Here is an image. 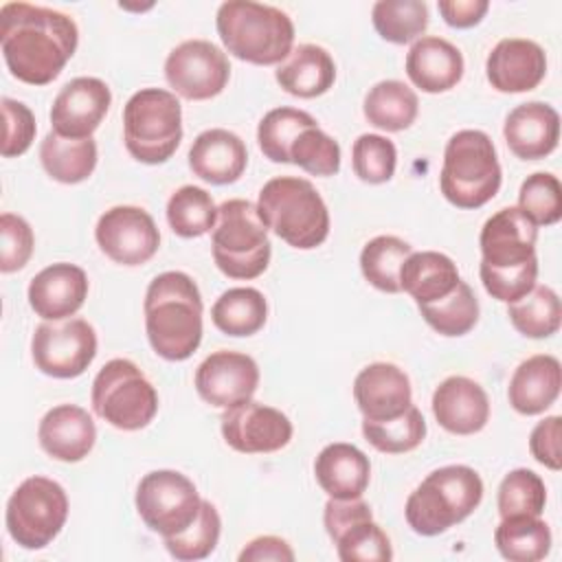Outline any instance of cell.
<instances>
[{
    "label": "cell",
    "instance_id": "1",
    "mask_svg": "<svg viewBox=\"0 0 562 562\" xmlns=\"http://www.w3.org/2000/svg\"><path fill=\"white\" fill-rule=\"evenodd\" d=\"M77 44L79 29L61 11L31 2H7L0 9L2 57L18 81L50 83L75 55Z\"/></svg>",
    "mask_w": 562,
    "mask_h": 562
},
{
    "label": "cell",
    "instance_id": "2",
    "mask_svg": "<svg viewBox=\"0 0 562 562\" xmlns=\"http://www.w3.org/2000/svg\"><path fill=\"white\" fill-rule=\"evenodd\" d=\"M536 239L538 226L518 206H505L485 220L479 274L492 299L514 303L531 292L538 279Z\"/></svg>",
    "mask_w": 562,
    "mask_h": 562
},
{
    "label": "cell",
    "instance_id": "3",
    "mask_svg": "<svg viewBox=\"0 0 562 562\" xmlns=\"http://www.w3.org/2000/svg\"><path fill=\"white\" fill-rule=\"evenodd\" d=\"M145 331L151 349L169 360H187L202 342V294L198 283L178 270L151 279L145 292Z\"/></svg>",
    "mask_w": 562,
    "mask_h": 562
},
{
    "label": "cell",
    "instance_id": "4",
    "mask_svg": "<svg viewBox=\"0 0 562 562\" xmlns=\"http://www.w3.org/2000/svg\"><path fill=\"white\" fill-rule=\"evenodd\" d=\"M215 26L224 48L241 61L274 66L292 53L294 24L285 11L272 4L252 0L222 2Z\"/></svg>",
    "mask_w": 562,
    "mask_h": 562
},
{
    "label": "cell",
    "instance_id": "5",
    "mask_svg": "<svg viewBox=\"0 0 562 562\" xmlns=\"http://www.w3.org/2000/svg\"><path fill=\"white\" fill-rule=\"evenodd\" d=\"M257 211L268 231L288 246L312 250L329 235V211L316 187L296 176L268 180L257 200Z\"/></svg>",
    "mask_w": 562,
    "mask_h": 562
},
{
    "label": "cell",
    "instance_id": "6",
    "mask_svg": "<svg viewBox=\"0 0 562 562\" xmlns=\"http://www.w3.org/2000/svg\"><path fill=\"white\" fill-rule=\"evenodd\" d=\"M483 501V481L470 465L432 470L406 498L404 516L419 536H439L465 520Z\"/></svg>",
    "mask_w": 562,
    "mask_h": 562
},
{
    "label": "cell",
    "instance_id": "7",
    "mask_svg": "<svg viewBox=\"0 0 562 562\" xmlns=\"http://www.w3.org/2000/svg\"><path fill=\"white\" fill-rule=\"evenodd\" d=\"M503 171L492 138L481 130H461L443 149L439 189L457 209H481L501 189Z\"/></svg>",
    "mask_w": 562,
    "mask_h": 562
},
{
    "label": "cell",
    "instance_id": "8",
    "mask_svg": "<svg viewBox=\"0 0 562 562\" xmlns=\"http://www.w3.org/2000/svg\"><path fill=\"white\" fill-rule=\"evenodd\" d=\"M215 266L228 279H257L266 272L272 255L268 228L257 204L233 198L217 206V224L211 237Z\"/></svg>",
    "mask_w": 562,
    "mask_h": 562
},
{
    "label": "cell",
    "instance_id": "9",
    "mask_svg": "<svg viewBox=\"0 0 562 562\" xmlns=\"http://www.w3.org/2000/svg\"><path fill=\"white\" fill-rule=\"evenodd\" d=\"M123 140L138 162H167L182 140V105L178 97L162 88L134 92L123 108Z\"/></svg>",
    "mask_w": 562,
    "mask_h": 562
},
{
    "label": "cell",
    "instance_id": "10",
    "mask_svg": "<svg viewBox=\"0 0 562 562\" xmlns=\"http://www.w3.org/2000/svg\"><path fill=\"white\" fill-rule=\"evenodd\" d=\"M92 411L119 430H140L158 413V393L127 358L105 362L92 382Z\"/></svg>",
    "mask_w": 562,
    "mask_h": 562
},
{
    "label": "cell",
    "instance_id": "11",
    "mask_svg": "<svg viewBox=\"0 0 562 562\" xmlns=\"http://www.w3.org/2000/svg\"><path fill=\"white\" fill-rule=\"evenodd\" d=\"M68 518V496L64 487L46 476L24 479L7 503V531L22 549H44L50 544Z\"/></svg>",
    "mask_w": 562,
    "mask_h": 562
},
{
    "label": "cell",
    "instance_id": "12",
    "mask_svg": "<svg viewBox=\"0 0 562 562\" xmlns=\"http://www.w3.org/2000/svg\"><path fill=\"white\" fill-rule=\"evenodd\" d=\"M134 501L143 522L162 538L189 529L202 505L193 481L176 470H154L145 474L136 487Z\"/></svg>",
    "mask_w": 562,
    "mask_h": 562
},
{
    "label": "cell",
    "instance_id": "13",
    "mask_svg": "<svg viewBox=\"0 0 562 562\" xmlns=\"http://www.w3.org/2000/svg\"><path fill=\"white\" fill-rule=\"evenodd\" d=\"M31 356L44 375L79 378L97 356L94 327L86 318L42 323L31 338Z\"/></svg>",
    "mask_w": 562,
    "mask_h": 562
},
{
    "label": "cell",
    "instance_id": "14",
    "mask_svg": "<svg viewBox=\"0 0 562 562\" xmlns=\"http://www.w3.org/2000/svg\"><path fill=\"white\" fill-rule=\"evenodd\" d=\"M325 531L342 562H389L391 540L373 520L369 503L360 498H329L323 512Z\"/></svg>",
    "mask_w": 562,
    "mask_h": 562
},
{
    "label": "cell",
    "instance_id": "15",
    "mask_svg": "<svg viewBox=\"0 0 562 562\" xmlns=\"http://www.w3.org/2000/svg\"><path fill=\"white\" fill-rule=\"evenodd\" d=\"M231 77V64L222 48L209 40H187L165 59V79L182 99L206 101L217 97Z\"/></svg>",
    "mask_w": 562,
    "mask_h": 562
},
{
    "label": "cell",
    "instance_id": "16",
    "mask_svg": "<svg viewBox=\"0 0 562 562\" xmlns=\"http://www.w3.org/2000/svg\"><path fill=\"white\" fill-rule=\"evenodd\" d=\"M94 239L105 257L121 266H143L160 246V233L154 217L145 209L132 204L108 209L94 226Z\"/></svg>",
    "mask_w": 562,
    "mask_h": 562
},
{
    "label": "cell",
    "instance_id": "17",
    "mask_svg": "<svg viewBox=\"0 0 562 562\" xmlns=\"http://www.w3.org/2000/svg\"><path fill=\"white\" fill-rule=\"evenodd\" d=\"M220 422L224 441L244 454L277 452L290 443L294 432L285 413L255 400L224 408Z\"/></svg>",
    "mask_w": 562,
    "mask_h": 562
},
{
    "label": "cell",
    "instance_id": "18",
    "mask_svg": "<svg viewBox=\"0 0 562 562\" xmlns=\"http://www.w3.org/2000/svg\"><path fill=\"white\" fill-rule=\"evenodd\" d=\"M257 386L259 367L241 351H213L195 369V391L215 408H231L252 400Z\"/></svg>",
    "mask_w": 562,
    "mask_h": 562
},
{
    "label": "cell",
    "instance_id": "19",
    "mask_svg": "<svg viewBox=\"0 0 562 562\" xmlns=\"http://www.w3.org/2000/svg\"><path fill=\"white\" fill-rule=\"evenodd\" d=\"M112 92L99 77H75L55 97L50 108L53 132L66 138H92L105 119Z\"/></svg>",
    "mask_w": 562,
    "mask_h": 562
},
{
    "label": "cell",
    "instance_id": "20",
    "mask_svg": "<svg viewBox=\"0 0 562 562\" xmlns=\"http://www.w3.org/2000/svg\"><path fill=\"white\" fill-rule=\"evenodd\" d=\"M485 75L498 92H529L538 88L547 75V53L533 40L505 37L490 50Z\"/></svg>",
    "mask_w": 562,
    "mask_h": 562
},
{
    "label": "cell",
    "instance_id": "21",
    "mask_svg": "<svg viewBox=\"0 0 562 562\" xmlns=\"http://www.w3.org/2000/svg\"><path fill=\"white\" fill-rule=\"evenodd\" d=\"M353 400L369 422L400 417L413 404L411 380L393 362L367 364L353 380Z\"/></svg>",
    "mask_w": 562,
    "mask_h": 562
},
{
    "label": "cell",
    "instance_id": "22",
    "mask_svg": "<svg viewBox=\"0 0 562 562\" xmlns=\"http://www.w3.org/2000/svg\"><path fill=\"white\" fill-rule=\"evenodd\" d=\"M88 277L75 263H50L29 283V305L44 321H64L88 299Z\"/></svg>",
    "mask_w": 562,
    "mask_h": 562
},
{
    "label": "cell",
    "instance_id": "23",
    "mask_svg": "<svg viewBox=\"0 0 562 562\" xmlns=\"http://www.w3.org/2000/svg\"><path fill=\"white\" fill-rule=\"evenodd\" d=\"M432 415L437 424L452 435H474L490 419V400L485 389L465 375L446 378L432 393Z\"/></svg>",
    "mask_w": 562,
    "mask_h": 562
},
{
    "label": "cell",
    "instance_id": "24",
    "mask_svg": "<svg viewBox=\"0 0 562 562\" xmlns=\"http://www.w3.org/2000/svg\"><path fill=\"white\" fill-rule=\"evenodd\" d=\"M37 439L48 457L64 463H77L94 448L97 426L86 408L77 404H59L42 417Z\"/></svg>",
    "mask_w": 562,
    "mask_h": 562
},
{
    "label": "cell",
    "instance_id": "25",
    "mask_svg": "<svg viewBox=\"0 0 562 562\" xmlns=\"http://www.w3.org/2000/svg\"><path fill=\"white\" fill-rule=\"evenodd\" d=\"M509 151L520 160L547 158L560 140V116L553 105L529 101L516 105L503 125Z\"/></svg>",
    "mask_w": 562,
    "mask_h": 562
},
{
    "label": "cell",
    "instance_id": "26",
    "mask_svg": "<svg viewBox=\"0 0 562 562\" xmlns=\"http://www.w3.org/2000/svg\"><path fill=\"white\" fill-rule=\"evenodd\" d=\"M248 165L244 140L224 127L204 130L195 136L189 149L191 171L209 184H233L241 178Z\"/></svg>",
    "mask_w": 562,
    "mask_h": 562
},
{
    "label": "cell",
    "instance_id": "27",
    "mask_svg": "<svg viewBox=\"0 0 562 562\" xmlns=\"http://www.w3.org/2000/svg\"><path fill=\"white\" fill-rule=\"evenodd\" d=\"M404 66L411 83L428 94H439L454 88L465 68L461 50L437 35H426L413 42Z\"/></svg>",
    "mask_w": 562,
    "mask_h": 562
},
{
    "label": "cell",
    "instance_id": "28",
    "mask_svg": "<svg viewBox=\"0 0 562 562\" xmlns=\"http://www.w3.org/2000/svg\"><path fill=\"white\" fill-rule=\"evenodd\" d=\"M560 386V360L551 353H536L514 369L507 386V400L520 415H540L558 400Z\"/></svg>",
    "mask_w": 562,
    "mask_h": 562
},
{
    "label": "cell",
    "instance_id": "29",
    "mask_svg": "<svg viewBox=\"0 0 562 562\" xmlns=\"http://www.w3.org/2000/svg\"><path fill=\"white\" fill-rule=\"evenodd\" d=\"M314 476L329 498H360L369 487V457L353 443L336 441L325 446L314 461Z\"/></svg>",
    "mask_w": 562,
    "mask_h": 562
},
{
    "label": "cell",
    "instance_id": "30",
    "mask_svg": "<svg viewBox=\"0 0 562 562\" xmlns=\"http://www.w3.org/2000/svg\"><path fill=\"white\" fill-rule=\"evenodd\" d=\"M277 83L292 97L314 99L325 94L336 81V64L318 44H299L285 61L279 64Z\"/></svg>",
    "mask_w": 562,
    "mask_h": 562
},
{
    "label": "cell",
    "instance_id": "31",
    "mask_svg": "<svg viewBox=\"0 0 562 562\" xmlns=\"http://www.w3.org/2000/svg\"><path fill=\"white\" fill-rule=\"evenodd\" d=\"M459 281L457 263L437 250L411 252L400 270V285L417 305L443 299Z\"/></svg>",
    "mask_w": 562,
    "mask_h": 562
},
{
    "label": "cell",
    "instance_id": "32",
    "mask_svg": "<svg viewBox=\"0 0 562 562\" xmlns=\"http://www.w3.org/2000/svg\"><path fill=\"white\" fill-rule=\"evenodd\" d=\"M97 158L94 138H66L57 132H48L40 145L44 171L61 184L88 180L97 167Z\"/></svg>",
    "mask_w": 562,
    "mask_h": 562
},
{
    "label": "cell",
    "instance_id": "33",
    "mask_svg": "<svg viewBox=\"0 0 562 562\" xmlns=\"http://www.w3.org/2000/svg\"><path fill=\"white\" fill-rule=\"evenodd\" d=\"M362 112L373 127L384 132H402L415 123L419 101L415 90L404 81L384 79L369 88Z\"/></svg>",
    "mask_w": 562,
    "mask_h": 562
},
{
    "label": "cell",
    "instance_id": "34",
    "mask_svg": "<svg viewBox=\"0 0 562 562\" xmlns=\"http://www.w3.org/2000/svg\"><path fill=\"white\" fill-rule=\"evenodd\" d=\"M211 321L226 336H252L268 321L266 296L257 288H231L213 303Z\"/></svg>",
    "mask_w": 562,
    "mask_h": 562
},
{
    "label": "cell",
    "instance_id": "35",
    "mask_svg": "<svg viewBox=\"0 0 562 562\" xmlns=\"http://www.w3.org/2000/svg\"><path fill=\"white\" fill-rule=\"evenodd\" d=\"M494 542L509 562H538L551 551V531L540 516H507L501 518Z\"/></svg>",
    "mask_w": 562,
    "mask_h": 562
},
{
    "label": "cell",
    "instance_id": "36",
    "mask_svg": "<svg viewBox=\"0 0 562 562\" xmlns=\"http://www.w3.org/2000/svg\"><path fill=\"white\" fill-rule=\"evenodd\" d=\"M514 329L527 338H549L560 329L562 305L549 285H533L522 299L507 303Z\"/></svg>",
    "mask_w": 562,
    "mask_h": 562
},
{
    "label": "cell",
    "instance_id": "37",
    "mask_svg": "<svg viewBox=\"0 0 562 562\" xmlns=\"http://www.w3.org/2000/svg\"><path fill=\"white\" fill-rule=\"evenodd\" d=\"M413 252L411 244L395 237V235H378L369 239L360 252V270L362 277L378 290L397 294L402 292L400 285V270L406 257Z\"/></svg>",
    "mask_w": 562,
    "mask_h": 562
},
{
    "label": "cell",
    "instance_id": "38",
    "mask_svg": "<svg viewBox=\"0 0 562 562\" xmlns=\"http://www.w3.org/2000/svg\"><path fill=\"white\" fill-rule=\"evenodd\" d=\"M167 222L178 237H202L215 228L217 206L209 191L184 184L176 189L167 202Z\"/></svg>",
    "mask_w": 562,
    "mask_h": 562
},
{
    "label": "cell",
    "instance_id": "39",
    "mask_svg": "<svg viewBox=\"0 0 562 562\" xmlns=\"http://www.w3.org/2000/svg\"><path fill=\"white\" fill-rule=\"evenodd\" d=\"M378 35L391 44L417 42L428 29V4L422 0H380L371 9Z\"/></svg>",
    "mask_w": 562,
    "mask_h": 562
},
{
    "label": "cell",
    "instance_id": "40",
    "mask_svg": "<svg viewBox=\"0 0 562 562\" xmlns=\"http://www.w3.org/2000/svg\"><path fill=\"white\" fill-rule=\"evenodd\" d=\"M424 321L441 336H463L479 321V301L465 281L439 301L417 305Z\"/></svg>",
    "mask_w": 562,
    "mask_h": 562
},
{
    "label": "cell",
    "instance_id": "41",
    "mask_svg": "<svg viewBox=\"0 0 562 562\" xmlns=\"http://www.w3.org/2000/svg\"><path fill=\"white\" fill-rule=\"evenodd\" d=\"M318 125L312 114L296 108H274L263 114L257 127V143L272 162H290V149L299 134Z\"/></svg>",
    "mask_w": 562,
    "mask_h": 562
},
{
    "label": "cell",
    "instance_id": "42",
    "mask_svg": "<svg viewBox=\"0 0 562 562\" xmlns=\"http://www.w3.org/2000/svg\"><path fill=\"white\" fill-rule=\"evenodd\" d=\"M364 439L380 452L404 454L415 450L426 437V419L422 411L411 404L400 417L386 422H362Z\"/></svg>",
    "mask_w": 562,
    "mask_h": 562
},
{
    "label": "cell",
    "instance_id": "43",
    "mask_svg": "<svg viewBox=\"0 0 562 562\" xmlns=\"http://www.w3.org/2000/svg\"><path fill=\"white\" fill-rule=\"evenodd\" d=\"M547 503V487L540 474L527 468H516L498 485L496 505L501 518L507 516H540Z\"/></svg>",
    "mask_w": 562,
    "mask_h": 562
},
{
    "label": "cell",
    "instance_id": "44",
    "mask_svg": "<svg viewBox=\"0 0 562 562\" xmlns=\"http://www.w3.org/2000/svg\"><path fill=\"white\" fill-rule=\"evenodd\" d=\"M220 531H222V518H220L215 505L211 501L202 498L200 514H198L195 522L189 529H184L182 533L162 538V540H165L167 551L176 560L193 562V560H204L215 551Z\"/></svg>",
    "mask_w": 562,
    "mask_h": 562
},
{
    "label": "cell",
    "instance_id": "45",
    "mask_svg": "<svg viewBox=\"0 0 562 562\" xmlns=\"http://www.w3.org/2000/svg\"><path fill=\"white\" fill-rule=\"evenodd\" d=\"M518 209L536 226H553L562 217V187L549 171H536L525 178L518 191Z\"/></svg>",
    "mask_w": 562,
    "mask_h": 562
},
{
    "label": "cell",
    "instance_id": "46",
    "mask_svg": "<svg viewBox=\"0 0 562 562\" xmlns=\"http://www.w3.org/2000/svg\"><path fill=\"white\" fill-rule=\"evenodd\" d=\"M290 162L312 176H336L340 171V145L318 125H312L294 140Z\"/></svg>",
    "mask_w": 562,
    "mask_h": 562
},
{
    "label": "cell",
    "instance_id": "47",
    "mask_svg": "<svg viewBox=\"0 0 562 562\" xmlns=\"http://www.w3.org/2000/svg\"><path fill=\"white\" fill-rule=\"evenodd\" d=\"M351 165L362 182L382 184L395 173L397 149L386 136L360 134L351 147Z\"/></svg>",
    "mask_w": 562,
    "mask_h": 562
},
{
    "label": "cell",
    "instance_id": "48",
    "mask_svg": "<svg viewBox=\"0 0 562 562\" xmlns=\"http://www.w3.org/2000/svg\"><path fill=\"white\" fill-rule=\"evenodd\" d=\"M0 235H2V246H0V270L4 274L22 270L35 248V235L29 222L20 215L13 213H2L0 217Z\"/></svg>",
    "mask_w": 562,
    "mask_h": 562
},
{
    "label": "cell",
    "instance_id": "49",
    "mask_svg": "<svg viewBox=\"0 0 562 562\" xmlns=\"http://www.w3.org/2000/svg\"><path fill=\"white\" fill-rule=\"evenodd\" d=\"M2 119H4V136H2V156L15 158L22 156L35 140V116L22 101L2 99Z\"/></svg>",
    "mask_w": 562,
    "mask_h": 562
},
{
    "label": "cell",
    "instance_id": "50",
    "mask_svg": "<svg viewBox=\"0 0 562 562\" xmlns=\"http://www.w3.org/2000/svg\"><path fill=\"white\" fill-rule=\"evenodd\" d=\"M560 435H562V419L560 415L544 417L538 422L529 435V452L531 457L542 463L544 468L558 472L562 468V452H560Z\"/></svg>",
    "mask_w": 562,
    "mask_h": 562
},
{
    "label": "cell",
    "instance_id": "51",
    "mask_svg": "<svg viewBox=\"0 0 562 562\" xmlns=\"http://www.w3.org/2000/svg\"><path fill=\"white\" fill-rule=\"evenodd\" d=\"M437 9L443 22L452 29L476 26L490 9L487 0H439Z\"/></svg>",
    "mask_w": 562,
    "mask_h": 562
},
{
    "label": "cell",
    "instance_id": "52",
    "mask_svg": "<svg viewBox=\"0 0 562 562\" xmlns=\"http://www.w3.org/2000/svg\"><path fill=\"white\" fill-rule=\"evenodd\" d=\"M266 562V560H274V562H292L294 560V551L292 547L279 538V536H259L255 540H250L241 553H239V562Z\"/></svg>",
    "mask_w": 562,
    "mask_h": 562
}]
</instances>
